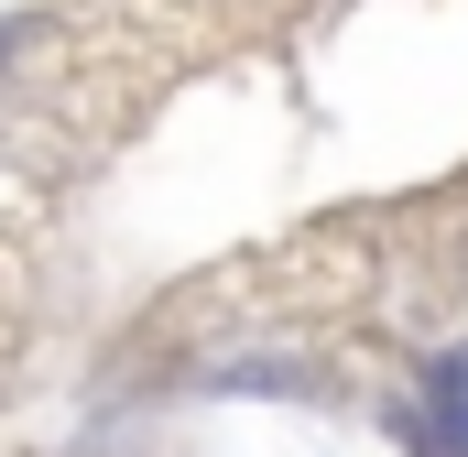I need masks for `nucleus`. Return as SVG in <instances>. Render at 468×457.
<instances>
[]
</instances>
